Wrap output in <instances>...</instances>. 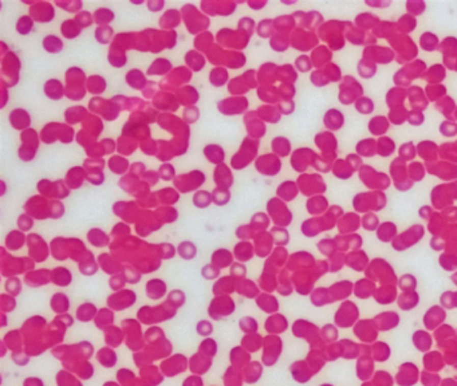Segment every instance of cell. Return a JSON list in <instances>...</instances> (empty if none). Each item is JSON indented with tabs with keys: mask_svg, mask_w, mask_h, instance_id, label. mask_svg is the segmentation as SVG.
Instances as JSON below:
<instances>
[{
	"mask_svg": "<svg viewBox=\"0 0 457 386\" xmlns=\"http://www.w3.org/2000/svg\"><path fill=\"white\" fill-rule=\"evenodd\" d=\"M418 375H420V372H418L417 366L412 362H407V364L401 365L398 374L395 377H397V383L399 386H412L417 383Z\"/></svg>",
	"mask_w": 457,
	"mask_h": 386,
	"instance_id": "2",
	"label": "cell"
},
{
	"mask_svg": "<svg viewBox=\"0 0 457 386\" xmlns=\"http://www.w3.org/2000/svg\"><path fill=\"white\" fill-rule=\"evenodd\" d=\"M441 386H457V381L454 378H446L441 382Z\"/></svg>",
	"mask_w": 457,
	"mask_h": 386,
	"instance_id": "14",
	"label": "cell"
},
{
	"mask_svg": "<svg viewBox=\"0 0 457 386\" xmlns=\"http://www.w3.org/2000/svg\"><path fill=\"white\" fill-rule=\"evenodd\" d=\"M453 370H454V377H453V378L457 381V364L453 365Z\"/></svg>",
	"mask_w": 457,
	"mask_h": 386,
	"instance_id": "15",
	"label": "cell"
},
{
	"mask_svg": "<svg viewBox=\"0 0 457 386\" xmlns=\"http://www.w3.org/2000/svg\"><path fill=\"white\" fill-rule=\"evenodd\" d=\"M452 335H454V332L450 326L441 324L439 328H436L435 338L437 339L440 343L443 342V341H446V339H449V337H452Z\"/></svg>",
	"mask_w": 457,
	"mask_h": 386,
	"instance_id": "12",
	"label": "cell"
},
{
	"mask_svg": "<svg viewBox=\"0 0 457 386\" xmlns=\"http://www.w3.org/2000/svg\"><path fill=\"white\" fill-rule=\"evenodd\" d=\"M454 337H456V338H457V330H456V332H454Z\"/></svg>",
	"mask_w": 457,
	"mask_h": 386,
	"instance_id": "18",
	"label": "cell"
},
{
	"mask_svg": "<svg viewBox=\"0 0 457 386\" xmlns=\"http://www.w3.org/2000/svg\"><path fill=\"white\" fill-rule=\"evenodd\" d=\"M362 386H375V385H374L373 382H371V383L370 382H365Z\"/></svg>",
	"mask_w": 457,
	"mask_h": 386,
	"instance_id": "16",
	"label": "cell"
},
{
	"mask_svg": "<svg viewBox=\"0 0 457 386\" xmlns=\"http://www.w3.org/2000/svg\"><path fill=\"white\" fill-rule=\"evenodd\" d=\"M446 314L443 309L440 307H432L428 310V313L424 317V323L428 330H436L439 328L443 322L445 321Z\"/></svg>",
	"mask_w": 457,
	"mask_h": 386,
	"instance_id": "4",
	"label": "cell"
},
{
	"mask_svg": "<svg viewBox=\"0 0 457 386\" xmlns=\"http://www.w3.org/2000/svg\"><path fill=\"white\" fill-rule=\"evenodd\" d=\"M446 346L445 351H444V360H445V364L456 365L457 364V342L456 341H449L446 339L445 341Z\"/></svg>",
	"mask_w": 457,
	"mask_h": 386,
	"instance_id": "10",
	"label": "cell"
},
{
	"mask_svg": "<svg viewBox=\"0 0 457 386\" xmlns=\"http://www.w3.org/2000/svg\"><path fill=\"white\" fill-rule=\"evenodd\" d=\"M370 355L374 361L385 362L390 357V347L388 346V343L377 342L375 345L370 346Z\"/></svg>",
	"mask_w": 457,
	"mask_h": 386,
	"instance_id": "9",
	"label": "cell"
},
{
	"mask_svg": "<svg viewBox=\"0 0 457 386\" xmlns=\"http://www.w3.org/2000/svg\"><path fill=\"white\" fill-rule=\"evenodd\" d=\"M399 317L397 314L393 313V311H386L385 314H381V315L374 318V323H375L378 330H381V332H386V330L397 327Z\"/></svg>",
	"mask_w": 457,
	"mask_h": 386,
	"instance_id": "5",
	"label": "cell"
},
{
	"mask_svg": "<svg viewBox=\"0 0 457 386\" xmlns=\"http://www.w3.org/2000/svg\"><path fill=\"white\" fill-rule=\"evenodd\" d=\"M422 364H424L425 369L428 372L437 373L444 368L445 360H444L443 354L439 353V351H431V353H428L422 358Z\"/></svg>",
	"mask_w": 457,
	"mask_h": 386,
	"instance_id": "6",
	"label": "cell"
},
{
	"mask_svg": "<svg viewBox=\"0 0 457 386\" xmlns=\"http://www.w3.org/2000/svg\"><path fill=\"white\" fill-rule=\"evenodd\" d=\"M322 386H333V385H330V383H325V385H322Z\"/></svg>",
	"mask_w": 457,
	"mask_h": 386,
	"instance_id": "17",
	"label": "cell"
},
{
	"mask_svg": "<svg viewBox=\"0 0 457 386\" xmlns=\"http://www.w3.org/2000/svg\"><path fill=\"white\" fill-rule=\"evenodd\" d=\"M413 343L416 349L425 353V351H428L431 347H432V343H433V338L432 335L429 334L428 332H424V330H417V332L413 334Z\"/></svg>",
	"mask_w": 457,
	"mask_h": 386,
	"instance_id": "7",
	"label": "cell"
},
{
	"mask_svg": "<svg viewBox=\"0 0 457 386\" xmlns=\"http://www.w3.org/2000/svg\"><path fill=\"white\" fill-rule=\"evenodd\" d=\"M374 364L370 354H363L357 362V377L362 381L370 379L373 377Z\"/></svg>",
	"mask_w": 457,
	"mask_h": 386,
	"instance_id": "3",
	"label": "cell"
},
{
	"mask_svg": "<svg viewBox=\"0 0 457 386\" xmlns=\"http://www.w3.org/2000/svg\"><path fill=\"white\" fill-rule=\"evenodd\" d=\"M342 346V357L346 358V360H353V358H357L359 355L361 357V349H362V345H357L356 342L353 341H348V339H342L341 342Z\"/></svg>",
	"mask_w": 457,
	"mask_h": 386,
	"instance_id": "8",
	"label": "cell"
},
{
	"mask_svg": "<svg viewBox=\"0 0 457 386\" xmlns=\"http://www.w3.org/2000/svg\"><path fill=\"white\" fill-rule=\"evenodd\" d=\"M421 382L424 386H439L441 383V379L437 374L426 370L421 374Z\"/></svg>",
	"mask_w": 457,
	"mask_h": 386,
	"instance_id": "13",
	"label": "cell"
},
{
	"mask_svg": "<svg viewBox=\"0 0 457 386\" xmlns=\"http://www.w3.org/2000/svg\"><path fill=\"white\" fill-rule=\"evenodd\" d=\"M378 328L374 321H359L354 324V334L363 343H370L377 338Z\"/></svg>",
	"mask_w": 457,
	"mask_h": 386,
	"instance_id": "1",
	"label": "cell"
},
{
	"mask_svg": "<svg viewBox=\"0 0 457 386\" xmlns=\"http://www.w3.org/2000/svg\"><path fill=\"white\" fill-rule=\"evenodd\" d=\"M373 383L375 386H393L394 381H393L392 375L389 374L388 372H377L374 374V379H373Z\"/></svg>",
	"mask_w": 457,
	"mask_h": 386,
	"instance_id": "11",
	"label": "cell"
}]
</instances>
